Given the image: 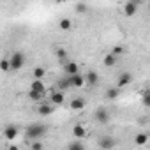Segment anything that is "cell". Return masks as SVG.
Returning a JSON list of instances; mask_svg holds the SVG:
<instances>
[{
    "label": "cell",
    "instance_id": "cell-1",
    "mask_svg": "<svg viewBox=\"0 0 150 150\" xmlns=\"http://www.w3.org/2000/svg\"><path fill=\"white\" fill-rule=\"evenodd\" d=\"M46 132H48L46 124H30L25 129V138H27V141H34V139H41Z\"/></svg>",
    "mask_w": 150,
    "mask_h": 150
},
{
    "label": "cell",
    "instance_id": "cell-2",
    "mask_svg": "<svg viewBox=\"0 0 150 150\" xmlns=\"http://www.w3.org/2000/svg\"><path fill=\"white\" fill-rule=\"evenodd\" d=\"M9 60H11V71H20L25 65V55L21 51H14Z\"/></svg>",
    "mask_w": 150,
    "mask_h": 150
},
{
    "label": "cell",
    "instance_id": "cell-3",
    "mask_svg": "<svg viewBox=\"0 0 150 150\" xmlns=\"http://www.w3.org/2000/svg\"><path fill=\"white\" fill-rule=\"evenodd\" d=\"M94 118H96V122H99L101 125H106V124L110 122V111H108L106 108H97L96 113H94Z\"/></svg>",
    "mask_w": 150,
    "mask_h": 150
},
{
    "label": "cell",
    "instance_id": "cell-4",
    "mask_svg": "<svg viewBox=\"0 0 150 150\" xmlns=\"http://www.w3.org/2000/svg\"><path fill=\"white\" fill-rule=\"evenodd\" d=\"M115 145H117V141L113 139V136H101V138L97 139V146H99V148H104V150L113 148Z\"/></svg>",
    "mask_w": 150,
    "mask_h": 150
},
{
    "label": "cell",
    "instance_id": "cell-5",
    "mask_svg": "<svg viewBox=\"0 0 150 150\" xmlns=\"http://www.w3.org/2000/svg\"><path fill=\"white\" fill-rule=\"evenodd\" d=\"M85 106H87V101H85L83 97H74V99L69 103V108H71L72 111H81V110H85Z\"/></svg>",
    "mask_w": 150,
    "mask_h": 150
},
{
    "label": "cell",
    "instance_id": "cell-6",
    "mask_svg": "<svg viewBox=\"0 0 150 150\" xmlns=\"http://www.w3.org/2000/svg\"><path fill=\"white\" fill-rule=\"evenodd\" d=\"M131 83H132V72H127V71H125V72H122L120 76L117 78V85H118L120 88H122V87H127V85H131Z\"/></svg>",
    "mask_w": 150,
    "mask_h": 150
},
{
    "label": "cell",
    "instance_id": "cell-7",
    "mask_svg": "<svg viewBox=\"0 0 150 150\" xmlns=\"http://www.w3.org/2000/svg\"><path fill=\"white\" fill-rule=\"evenodd\" d=\"M18 127L14 125V124H9V125H6L4 127V138L6 139H14L16 136H18Z\"/></svg>",
    "mask_w": 150,
    "mask_h": 150
},
{
    "label": "cell",
    "instance_id": "cell-8",
    "mask_svg": "<svg viewBox=\"0 0 150 150\" xmlns=\"http://www.w3.org/2000/svg\"><path fill=\"white\" fill-rule=\"evenodd\" d=\"M138 7H139L138 4H134L132 0H129V2H125V4H124V14H125L127 18H129V16H134V14H136V11H138Z\"/></svg>",
    "mask_w": 150,
    "mask_h": 150
},
{
    "label": "cell",
    "instance_id": "cell-9",
    "mask_svg": "<svg viewBox=\"0 0 150 150\" xmlns=\"http://www.w3.org/2000/svg\"><path fill=\"white\" fill-rule=\"evenodd\" d=\"M53 106H55L53 103H51V104H48V103H44V104H41V106L37 108V113H39L41 117H50V115L53 113V110H55Z\"/></svg>",
    "mask_w": 150,
    "mask_h": 150
},
{
    "label": "cell",
    "instance_id": "cell-10",
    "mask_svg": "<svg viewBox=\"0 0 150 150\" xmlns=\"http://www.w3.org/2000/svg\"><path fill=\"white\" fill-rule=\"evenodd\" d=\"M64 72L67 74V76H72V74L80 72V65H78L76 62H67V64L64 65Z\"/></svg>",
    "mask_w": 150,
    "mask_h": 150
},
{
    "label": "cell",
    "instance_id": "cell-11",
    "mask_svg": "<svg viewBox=\"0 0 150 150\" xmlns=\"http://www.w3.org/2000/svg\"><path fill=\"white\" fill-rule=\"evenodd\" d=\"M85 78H87V85H90V87H94V85L99 83V74L96 71H88L85 74Z\"/></svg>",
    "mask_w": 150,
    "mask_h": 150
},
{
    "label": "cell",
    "instance_id": "cell-12",
    "mask_svg": "<svg viewBox=\"0 0 150 150\" xmlns=\"http://www.w3.org/2000/svg\"><path fill=\"white\" fill-rule=\"evenodd\" d=\"M71 78H72V85H74V87H78V88H80V87H83V85L87 83V78L83 76V74H80V72L72 74Z\"/></svg>",
    "mask_w": 150,
    "mask_h": 150
},
{
    "label": "cell",
    "instance_id": "cell-13",
    "mask_svg": "<svg viewBox=\"0 0 150 150\" xmlns=\"http://www.w3.org/2000/svg\"><path fill=\"white\" fill-rule=\"evenodd\" d=\"M72 136L78 138V139H81V138L87 136V129H85L83 125H74V127H72Z\"/></svg>",
    "mask_w": 150,
    "mask_h": 150
},
{
    "label": "cell",
    "instance_id": "cell-14",
    "mask_svg": "<svg viewBox=\"0 0 150 150\" xmlns=\"http://www.w3.org/2000/svg\"><path fill=\"white\" fill-rule=\"evenodd\" d=\"M103 64H104V67H115V64H117V55L110 51V53L104 57V62H103Z\"/></svg>",
    "mask_w": 150,
    "mask_h": 150
},
{
    "label": "cell",
    "instance_id": "cell-15",
    "mask_svg": "<svg viewBox=\"0 0 150 150\" xmlns=\"http://www.w3.org/2000/svg\"><path fill=\"white\" fill-rule=\"evenodd\" d=\"M71 87H74V85H72V78H71V76H65L64 80H60V81H58V88H60L62 92H64V90H67V88H71Z\"/></svg>",
    "mask_w": 150,
    "mask_h": 150
},
{
    "label": "cell",
    "instance_id": "cell-16",
    "mask_svg": "<svg viewBox=\"0 0 150 150\" xmlns=\"http://www.w3.org/2000/svg\"><path fill=\"white\" fill-rule=\"evenodd\" d=\"M30 88H32V90H37V92H42V94H46V87H44L42 80H37V78H35V80L32 81Z\"/></svg>",
    "mask_w": 150,
    "mask_h": 150
},
{
    "label": "cell",
    "instance_id": "cell-17",
    "mask_svg": "<svg viewBox=\"0 0 150 150\" xmlns=\"http://www.w3.org/2000/svg\"><path fill=\"white\" fill-rule=\"evenodd\" d=\"M50 99H51V103H53L55 106H60V104H64V94H62V90H60V92H53Z\"/></svg>",
    "mask_w": 150,
    "mask_h": 150
},
{
    "label": "cell",
    "instance_id": "cell-18",
    "mask_svg": "<svg viewBox=\"0 0 150 150\" xmlns=\"http://www.w3.org/2000/svg\"><path fill=\"white\" fill-rule=\"evenodd\" d=\"M28 97L32 99V101H35V103H39V101H42L44 99V94L42 92H37V90H28Z\"/></svg>",
    "mask_w": 150,
    "mask_h": 150
},
{
    "label": "cell",
    "instance_id": "cell-19",
    "mask_svg": "<svg viewBox=\"0 0 150 150\" xmlns=\"http://www.w3.org/2000/svg\"><path fill=\"white\" fill-rule=\"evenodd\" d=\"M146 141H148V134H145V132H139V134L134 136V143L136 145H146Z\"/></svg>",
    "mask_w": 150,
    "mask_h": 150
},
{
    "label": "cell",
    "instance_id": "cell-20",
    "mask_svg": "<svg viewBox=\"0 0 150 150\" xmlns=\"http://www.w3.org/2000/svg\"><path fill=\"white\" fill-rule=\"evenodd\" d=\"M141 104L145 108H150V90H145L143 96H141Z\"/></svg>",
    "mask_w": 150,
    "mask_h": 150
},
{
    "label": "cell",
    "instance_id": "cell-21",
    "mask_svg": "<svg viewBox=\"0 0 150 150\" xmlns=\"http://www.w3.org/2000/svg\"><path fill=\"white\" fill-rule=\"evenodd\" d=\"M67 148H69V150H83L85 145H83L81 141H71V143L67 145Z\"/></svg>",
    "mask_w": 150,
    "mask_h": 150
},
{
    "label": "cell",
    "instance_id": "cell-22",
    "mask_svg": "<svg viewBox=\"0 0 150 150\" xmlns=\"http://www.w3.org/2000/svg\"><path fill=\"white\" fill-rule=\"evenodd\" d=\"M46 76V71H44V67H35L34 69V78H37V80H42Z\"/></svg>",
    "mask_w": 150,
    "mask_h": 150
},
{
    "label": "cell",
    "instance_id": "cell-23",
    "mask_svg": "<svg viewBox=\"0 0 150 150\" xmlns=\"http://www.w3.org/2000/svg\"><path fill=\"white\" fill-rule=\"evenodd\" d=\"M58 27H60L62 30H71V20H69V18H62L60 23H58Z\"/></svg>",
    "mask_w": 150,
    "mask_h": 150
},
{
    "label": "cell",
    "instance_id": "cell-24",
    "mask_svg": "<svg viewBox=\"0 0 150 150\" xmlns=\"http://www.w3.org/2000/svg\"><path fill=\"white\" fill-rule=\"evenodd\" d=\"M106 97L108 99H117L118 97V90L117 88H108L106 90Z\"/></svg>",
    "mask_w": 150,
    "mask_h": 150
},
{
    "label": "cell",
    "instance_id": "cell-25",
    "mask_svg": "<svg viewBox=\"0 0 150 150\" xmlns=\"http://www.w3.org/2000/svg\"><path fill=\"white\" fill-rule=\"evenodd\" d=\"M30 148H32V150H42V148H44V143H42V141H37V139H34V141L30 143Z\"/></svg>",
    "mask_w": 150,
    "mask_h": 150
},
{
    "label": "cell",
    "instance_id": "cell-26",
    "mask_svg": "<svg viewBox=\"0 0 150 150\" xmlns=\"http://www.w3.org/2000/svg\"><path fill=\"white\" fill-rule=\"evenodd\" d=\"M111 53H115L117 57H120V55H124V53H125V48H124V46H113Z\"/></svg>",
    "mask_w": 150,
    "mask_h": 150
},
{
    "label": "cell",
    "instance_id": "cell-27",
    "mask_svg": "<svg viewBox=\"0 0 150 150\" xmlns=\"http://www.w3.org/2000/svg\"><path fill=\"white\" fill-rule=\"evenodd\" d=\"M55 55H57V58H60V60H64V58L67 57V51H65L64 48H58V50L55 51Z\"/></svg>",
    "mask_w": 150,
    "mask_h": 150
},
{
    "label": "cell",
    "instance_id": "cell-28",
    "mask_svg": "<svg viewBox=\"0 0 150 150\" xmlns=\"http://www.w3.org/2000/svg\"><path fill=\"white\" fill-rule=\"evenodd\" d=\"M2 71H6V72L11 71V60H9V58H4V60H2Z\"/></svg>",
    "mask_w": 150,
    "mask_h": 150
},
{
    "label": "cell",
    "instance_id": "cell-29",
    "mask_svg": "<svg viewBox=\"0 0 150 150\" xmlns=\"http://www.w3.org/2000/svg\"><path fill=\"white\" fill-rule=\"evenodd\" d=\"M76 11L78 13H87V6L83 2H80V4H76Z\"/></svg>",
    "mask_w": 150,
    "mask_h": 150
},
{
    "label": "cell",
    "instance_id": "cell-30",
    "mask_svg": "<svg viewBox=\"0 0 150 150\" xmlns=\"http://www.w3.org/2000/svg\"><path fill=\"white\" fill-rule=\"evenodd\" d=\"M132 2H134V4H138V6H139V4H143V0H132Z\"/></svg>",
    "mask_w": 150,
    "mask_h": 150
},
{
    "label": "cell",
    "instance_id": "cell-31",
    "mask_svg": "<svg viewBox=\"0 0 150 150\" xmlns=\"http://www.w3.org/2000/svg\"><path fill=\"white\" fill-rule=\"evenodd\" d=\"M148 7H150V6H148Z\"/></svg>",
    "mask_w": 150,
    "mask_h": 150
}]
</instances>
